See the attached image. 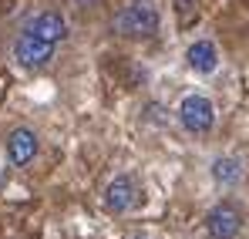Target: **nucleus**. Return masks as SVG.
I'll use <instances>...</instances> for the list:
<instances>
[{"label":"nucleus","mask_w":249,"mask_h":239,"mask_svg":"<svg viewBox=\"0 0 249 239\" xmlns=\"http://www.w3.org/2000/svg\"><path fill=\"white\" fill-rule=\"evenodd\" d=\"M159 24H162V14L152 0H128L115 14V31L122 37H152L159 34Z\"/></svg>","instance_id":"1"},{"label":"nucleus","mask_w":249,"mask_h":239,"mask_svg":"<svg viewBox=\"0 0 249 239\" xmlns=\"http://www.w3.org/2000/svg\"><path fill=\"white\" fill-rule=\"evenodd\" d=\"M54 40L41 37V34H34L31 27H24V34L14 40V61L20 64V68H44L51 57H54Z\"/></svg>","instance_id":"2"},{"label":"nucleus","mask_w":249,"mask_h":239,"mask_svg":"<svg viewBox=\"0 0 249 239\" xmlns=\"http://www.w3.org/2000/svg\"><path fill=\"white\" fill-rule=\"evenodd\" d=\"M178 121L185 131L192 135H206L209 128L215 125V105L209 101L206 94H185L178 105Z\"/></svg>","instance_id":"3"},{"label":"nucleus","mask_w":249,"mask_h":239,"mask_svg":"<svg viewBox=\"0 0 249 239\" xmlns=\"http://www.w3.org/2000/svg\"><path fill=\"white\" fill-rule=\"evenodd\" d=\"M206 229H209V236H212V239H232L239 229H243V212H239L232 202H222V205L209 209Z\"/></svg>","instance_id":"4"},{"label":"nucleus","mask_w":249,"mask_h":239,"mask_svg":"<svg viewBox=\"0 0 249 239\" xmlns=\"http://www.w3.org/2000/svg\"><path fill=\"white\" fill-rule=\"evenodd\" d=\"M135 199H138V189H135L131 175H115L105 189V209L108 212H124L135 205Z\"/></svg>","instance_id":"5"},{"label":"nucleus","mask_w":249,"mask_h":239,"mask_svg":"<svg viewBox=\"0 0 249 239\" xmlns=\"http://www.w3.org/2000/svg\"><path fill=\"white\" fill-rule=\"evenodd\" d=\"M7 155H10L14 165L34 162V155H37V135L31 128H14L10 138H7Z\"/></svg>","instance_id":"6"},{"label":"nucleus","mask_w":249,"mask_h":239,"mask_svg":"<svg viewBox=\"0 0 249 239\" xmlns=\"http://www.w3.org/2000/svg\"><path fill=\"white\" fill-rule=\"evenodd\" d=\"M185 61H189L192 71H199V74H212V71L219 68V51H215L212 40H196V44L189 47Z\"/></svg>","instance_id":"7"},{"label":"nucleus","mask_w":249,"mask_h":239,"mask_svg":"<svg viewBox=\"0 0 249 239\" xmlns=\"http://www.w3.org/2000/svg\"><path fill=\"white\" fill-rule=\"evenodd\" d=\"M34 34H41V37H47V40H64V34H68V24H64V17L61 14H54V10H41L31 24H27Z\"/></svg>","instance_id":"8"},{"label":"nucleus","mask_w":249,"mask_h":239,"mask_svg":"<svg viewBox=\"0 0 249 239\" xmlns=\"http://www.w3.org/2000/svg\"><path fill=\"white\" fill-rule=\"evenodd\" d=\"M212 179H215L219 185H236V182L243 179V162L232 159V155L215 159V162H212Z\"/></svg>","instance_id":"9"},{"label":"nucleus","mask_w":249,"mask_h":239,"mask_svg":"<svg viewBox=\"0 0 249 239\" xmlns=\"http://www.w3.org/2000/svg\"><path fill=\"white\" fill-rule=\"evenodd\" d=\"M175 10L182 14V20H189L192 17V0H175Z\"/></svg>","instance_id":"10"}]
</instances>
